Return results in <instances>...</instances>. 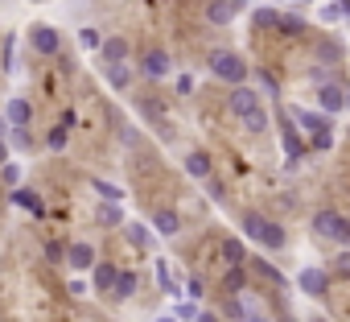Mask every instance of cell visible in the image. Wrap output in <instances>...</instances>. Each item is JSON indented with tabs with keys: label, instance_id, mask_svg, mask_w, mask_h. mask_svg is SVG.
I'll return each mask as SVG.
<instances>
[{
	"label": "cell",
	"instance_id": "cell-11",
	"mask_svg": "<svg viewBox=\"0 0 350 322\" xmlns=\"http://www.w3.org/2000/svg\"><path fill=\"white\" fill-rule=\"evenodd\" d=\"M317 103L334 116V112H342V108H346V91H342V87H334V83H325V87L317 91Z\"/></svg>",
	"mask_w": 350,
	"mask_h": 322
},
{
	"label": "cell",
	"instance_id": "cell-13",
	"mask_svg": "<svg viewBox=\"0 0 350 322\" xmlns=\"http://www.w3.org/2000/svg\"><path fill=\"white\" fill-rule=\"evenodd\" d=\"M132 293H136V273L120 269V273H116V285H111V297H116V301H128Z\"/></svg>",
	"mask_w": 350,
	"mask_h": 322
},
{
	"label": "cell",
	"instance_id": "cell-18",
	"mask_svg": "<svg viewBox=\"0 0 350 322\" xmlns=\"http://www.w3.org/2000/svg\"><path fill=\"white\" fill-rule=\"evenodd\" d=\"M95 219H99L103 227H120V223H124V211H120V203H103V207L95 211Z\"/></svg>",
	"mask_w": 350,
	"mask_h": 322
},
{
	"label": "cell",
	"instance_id": "cell-15",
	"mask_svg": "<svg viewBox=\"0 0 350 322\" xmlns=\"http://www.w3.org/2000/svg\"><path fill=\"white\" fill-rule=\"evenodd\" d=\"M103 75H107V83H111V87H120V91L132 83V71H128V62H103Z\"/></svg>",
	"mask_w": 350,
	"mask_h": 322
},
{
	"label": "cell",
	"instance_id": "cell-30",
	"mask_svg": "<svg viewBox=\"0 0 350 322\" xmlns=\"http://www.w3.org/2000/svg\"><path fill=\"white\" fill-rule=\"evenodd\" d=\"M46 260H50V264H62V260H66V244H62V240H50V244H46Z\"/></svg>",
	"mask_w": 350,
	"mask_h": 322
},
{
	"label": "cell",
	"instance_id": "cell-1",
	"mask_svg": "<svg viewBox=\"0 0 350 322\" xmlns=\"http://www.w3.org/2000/svg\"><path fill=\"white\" fill-rule=\"evenodd\" d=\"M243 236L260 240L268 252H280V248H284V227H276L272 219H264V215H256V211L243 215Z\"/></svg>",
	"mask_w": 350,
	"mask_h": 322
},
{
	"label": "cell",
	"instance_id": "cell-45",
	"mask_svg": "<svg viewBox=\"0 0 350 322\" xmlns=\"http://www.w3.org/2000/svg\"><path fill=\"white\" fill-rule=\"evenodd\" d=\"M157 322H178V318H157Z\"/></svg>",
	"mask_w": 350,
	"mask_h": 322
},
{
	"label": "cell",
	"instance_id": "cell-27",
	"mask_svg": "<svg viewBox=\"0 0 350 322\" xmlns=\"http://www.w3.org/2000/svg\"><path fill=\"white\" fill-rule=\"evenodd\" d=\"M284 153H288V161H293V166H297V157L305 153V145L297 140V132H284Z\"/></svg>",
	"mask_w": 350,
	"mask_h": 322
},
{
	"label": "cell",
	"instance_id": "cell-22",
	"mask_svg": "<svg viewBox=\"0 0 350 322\" xmlns=\"http://www.w3.org/2000/svg\"><path fill=\"white\" fill-rule=\"evenodd\" d=\"M157 281H161V289H165V293H173V297H182V289H178V281L169 277V264H165V260H157Z\"/></svg>",
	"mask_w": 350,
	"mask_h": 322
},
{
	"label": "cell",
	"instance_id": "cell-46",
	"mask_svg": "<svg viewBox=\"0 0 350 322\" xmlns=\"http://www.w3.org/2000/svg\"><path fill=\"white\" fill-rule=\"evenodd\" d=\"M280 322H297V318H280Z\"/></svg>",
	"mask_w": 350,
	"mask_h": 322
},
{
	"label": "cell",
	"instance_id": "cell-44",
	"mask_svg": "<svg viewBox=\"0 0 350 322\" xmlns=\"http://www.w3.org/2000/svg\"><path fill=\"white\" fill-rule=\"evenodd\" d=\"M5 132H9V124H5V116H0V140H5Z\"/></svg>",
	"mask_w": 350,
	"mask_h": 322
},
{
	"label": "cell",
	"instance_id": "cell-19",
	"mask_svg": "<svg viewBox=\"0 0 350 322\" xmlns=\"http://www.w3.org/2000/svg\"><path fill=\"white\" fill-rule=\"evenodd\" d=\"M13 203H21L25 211L42 215V203H38V195H33V190H25V186H13Z\"/></svg>",
	"mask_w": 350,
	"mask_h": 322
},
{
	"label": "cell",
	"instance_id": "cell-35",
	"mask_svg": "<svg viewBox=\"0 0 350 322\" xmlns=\"http://www.w3.org/2000/svg\"><path fill=\"white\" fill-rule=\"evenodd\" d=\"M301 124H305V128H313V132H317V128H329V120H321V116H309V112H301Z\"/></svg>",
	"mask_w": 350,
	"mask_h": 322
},
{
	"label": "cell",
	"instance_id": "cell-38",
	"mask_svg": "<svg viewBox=\"0 0 350 322\" xmlns=\"http://www.w3.org/2000/svg\"><path fill=\"white\" fill-rule=\"evenodd\" d=\"M13 50H17V38L5 42V71H13Z\"/></svg>",
	"mask_w": 350,
	"mask_h": 322
},
{
	"label": "cell",
	"instance_id": "cell-32",
	"mask_svg": "<svg viewBox=\"0 0 350 322\" xmlns=\"http://www.w3.org/2000/svg\"><path fill=\"white\" fill-rule=\"evenodd\" d=\"M276 21H280V13H272V9H256V25H260V29H272Z\"/></svg>",
	"mask_w": 350,
	"mask_h": 322
},
{
	"label": "cell",
	"instance_id": "cell-28",
	"mask_svg": "<svg viewBox=\"0 0 350 322\" xmlns=\"http://www.w3.org/2000/svg\"><path fill=\"white\" fill-rule=\"evenodd\" d=\"M0 178H5V186H17V182H21V161H5Z\"/></svg>",
	"mask_w": 350,
	"mask_h": 322
},
{
	"label": "cell",
	"instance_id": "cell-37",
	"mask_svg": "<svg viewBox=\"0 0 350 322\" xmlns=\"http://www.w3.org/2000/svg\"><path fill=\"white\" fill-rule=\"evenodd\" d=\"M334 269H338V273H342V277H350V248H346V252H342V256H338V260H334Z\"/></svg>",
	"mask_w": 350,
	"mask_h": 322
},
{
	"label": "cell",
	"instance_id": "cell-16",
	"mask_svg": "<svg viewBox=\"0 0 350 322\" xmlns=\"http://www.w3.org/2000/svg\"><path fill=\"white\" fill-rule=\"evenodd\" d=\"M231 17H235V9L227 5V0H211L206 5V21L211 25H231Z\"/></svg>",
	"mask_w": 350,
	"mask_h": 322
},
{
	"label": "cell",
	"instance_id": "cell-34",
	"mask_svg": "<svg viewBox=\"0 0 350 322\" xmlns=\"http://www.w3.org/2000/svg\"><path fill=\"white\" fill-rule=\"evenodd\" d=\"M329 145H334V132L329 128H317L313 132V149H329Z\"/></svg>",
	"mask_w": 350,
	"mask_h": 322
},
{
	"label": "cell",
	"instance_id": "cell-8",
	"mask_svg": "<svg viewBox=\"0 0 350 322\" xmlns=\"http://www.w3.org/2000/svg\"><path fill=\"white\" fill-rule=\"evenodd\" d=\"M62 264H70V269H95V248L91 244H66V260Z\"/></svg>",
	"mask_w": 350,
	"mask_h": 322
},
{
	"label": "cell",
	"instance_id": "cell-33",
	"mask_svg": "<svg viewBox=\"0 0 350 322\" xmlns=\"http://www.w3.org/2000/svg\"><path fill=\"white\" fill-rule=\"evenodd\" d=\"M79 42H83L87 50H99V42H103V38H99L95 29H79Z\"/></svg>",
	"mask_w": 350,
	"mask_h": 322
},
{
	"label": "cell",
	"instance_id": "cell-10",
	"mask_svg": "<svg viewBox=\"0 0 350 322\" xmlns=\"http://www.w3.org/2000/svg\"><path fill=\"white\" fill-rule=\"evenodd\" d=\"M99 54H103V62H128L132 46L124 38H107V42H99Z\"/></svg>",
	"mask_w": 350,
	"mask_h": 322
},
{
	"label": "cell",
	"instance_id": "cell-7",
	"mask_svg": "<svg viewBox=\"0 0 350 322\" xmlns=\"http://www.w3.org/2000/svg\"><path fill=\"white\" fill-rule=\"evenodd\" d=\"M29 120H33V108H29V99L13 95V99L5 103V124H9V128H29Z\"/></svg>",
	"mask_w": 350,
	"mask_h": 322
},
{
	"label": "cell",
	"instance_id": "cell-26",
	"mask_svg": "<svg viewBox=\"0 0 350 322\" xmlns=\"http://www.w3.org/2000/svg\"><path fill=\"white\" fill-rule=\"evenodd\" d=\"M95 190H99V199H103V203H120V199H124V190H120V186L99 182V178H95Z\"/></svg>",
	"mask_w": 350,
	"mask_h": 322
},
{
	"label": "cell",
	"instance_id": "cell-43",
	"mask_svg": "<svg viewBox=\"0 0 350 322\" xmlns=\"http://www.w3.org/2000/svg\"><path fill=\"white\" fill-rule=\"evenodd\" d=\"M243 322H268V318H264V314H247Z\"/></svg>",
	"mask_w": 350,
	"mask_h": 322
},
{
	"label": "cell",
	"instance_id": "cell-36",
	"mask_svg": "<svg viewBox=\"0 0 350 322\" xmlns=\"http://www.w3.org/2000/svg\"><path fill=\"white\" fill-rule=\"evenodd\" d=\"M62 145H66V124H62V128H54V132H50V149H62Z\"/></svg>",
	"mask_w": 350,
	"mask_h": 322
},
{
	"label": "cell",
	"instance_id": "cell-40",
	"mask_svg": "<svg viewBox=\"0 0 350 322\" xmlns=\"http://www.w3.org/2000/svg\"><path fill=\"white\" fill-rule=\"evenodd\" d=\"M87 289H91V285H87V281H79V277H75V281H70V293H75V297H83V293H87Z\"/></svg>",
	"mask_w": 350,
	"mask_h": 322
},
{
	"label": "cell",
	"instance_id": "cell-9",
	"mask_svg": "<svg viewBox=\"0 0 350 322\" xmlns=\"http://www.w3.org/2000/svg\"><path fill=\"white\" fill-rule=\"evenodd\" d=\"M169 66H173V62H169V54H165V50H148V54H144V62H140V71H144L148 79H165V75H169Z\"/></svg>",
	"mask_w": 350,
	"mask_h": 322
},
{
	"label": "cell",
	"instance_id": "cell-12",
	"mask_svg": "<svg viewBox=\"0 0 350 322\" xmlns=\"http://www.w3.org/2000/svg\"><path fill=\"white\" fill-rule=\"evenodd\" d=\"M152 227H157L161 236H178V232H182V219H178V211H169V207H161V211L152 215Z\"/></svg>",
	"mask_w": 350,
	"mask_h": 322
},
{
	"label": "cell",
	"instance_id": "cell-47",
	"mask_svg": "<svg viewBox=\"0 0 350 322\" xmlns=\"http://www.w3.org/2000/svg\"><path fill=\"white\" fill-rule=\"evenodd\" d=\"M346 108H350V91H346Z\"/></svg>",
	"mask_w": 350,
	"mask_h": 322
},
{
	"label": "cell",
	"instance_id": "cell-23",
	"mask_svg": "<svg viewBox=\"0 0 350 322\" xmlns=\"http://www.w3.org/2000/svg\"><path fill=\"white\" fill-rule=\"evenodd\" d=\"M243 285H247V273H243V264H235V269L227 273V293L235 297V293H243Z\"/></svg>",
	"mask_w": 350,
	"mask_h": 322
},
{
	"label": "cell",
	"instance_id": "cell-29",
	"mask_svg": "<svg viewBox=\"0 0 350 322\" xmlns=\"http://www.w3.org/2000/svg\"><path fill=\"white\" fill-rule=\"evenodd\" d=\"M124 232H128V240H132L136 248H148V232H144L140 223H124Z\"/></svg>",
	"mask_w": 350,
	"mask_h": 322
},
{
	"label": "cell",
	"instance_id": "cell-5",
	"mask_svg": "<svg viewBox=\"0 0 350 322\" xmlns=\"http://www.w3.org/2000/svg\"><path fill=\"white\" fill-rule=\"evenodd\" d=\"M297 285H301L309 297H325V293H329V273H321V269H301V273H297Z\"/></svg>",
	"mask_w": 350,
	"mask_h": 322
},
{
	"label": "cell",
	"instance_id": "cell-20",
	"mask_svg": "<svg viewBox=\"0 0 350 322\" xmlns=\"http://www.w3.org/2000/svg\"><path fill=\"white\" fill-rule=\"evenodd\" d=\"M223 256H227V264H231V269H235V264H247L243 240H227V244H223Z\"/></svg>",
	"mask_w": 350,
	"mask_h": 322
},
{
	"label": "cell",
	"instance_id": "cell-48",
	"mask_svg": "<svg viewBox=\"0 0 350 322\" xmlns=\"http://www.w3.org/2000/svg\"><path fill=\"white\" fill-rule=\"evenodd\" d=\"M313 322H325V318H313Z\"/></svg>",
	"mask_w": 350,
	"mask_h": 322
},
{
	"label": "cell",
	"instance_id": "cell-3",
	"mask_svg": "<svg viewBox=\"0 0 350 322\" xmlns=\"http://www.w3.org/2000/svg\"><path fill=\"white\" fill-rule=\"evenodd\" d=\"M313 232L325 236V240H338L342 248H350V219L338 215V211H317L313 215Z\"/></svg>",
	"mask_w": 350,
	"mask_h": 322
},
{
	"label": "cell",
	"instance_id": "cell-17",
	"mask_svg": "<svg viewBox=\"0 0 350 322\" xmlns=\"http://www.w3.org/2000/svg\"><path fill=\"white\" fill-rule=\"evenodd\" d=\"M116 273H120L116 264H99V260H95V289H99V293H111V285H116Z\"/></svg>",
	"mask_w": 350,
	"mask_h": 322
},
{
	"label": "cell",
	"instance_id": "cell-39",
	"mask_svg": "<svg viewBox=\"0 0 350 322\" xmlns=\"http://www.w3.org/2000/svg\"><path fill=\"white\" fill-rule=\"evenodd\" d=\"M13 140H17V149H29V132L25 128H13Z\"/></svg>",
	"mask_w": 350,
	"mask_h": 322
},
{
	"label": "cell",
	"instance_id": "cell-25",
	"mask_svg": "<svg viewBox=\"0 0 350 322\" xmlns=\"http://www.w3.org/2000/svg\"><path fill=\"white\" fill-rule=\"evenodd\" d=\"M252 269L264 277V281H272V285H284V277H280V269H272L268 260H252Z\"/></svg>",
	"mask_w": 350,
	"mask_h": 322
},
{
	"label": "cell",
	"instance_id": "cell-41",
	"mask_svg": "<svg viewBox=\"0 0 350 322\" xmlns=\"http://www.w3.org/2000/svg\"><path fill=\"white\" fill-rule=\"evenodd\" d=\"M186 293H190V297H202V281H198V277H194V281H190V285H186Z\"/></svg>",
	"mask_w": 350,
	"mask_h": 322
},
{
	"label": "cell",
	"instance_id": "cell-6",
	"mask_svg": "<svg viewBox=\"0 0 350 322\" xmlns=\"http://www.w3.org/2000/svg\"><path fill=\"white\" fill-rule=\"evenodd\" d=\"M227 103H231V116H239V120H243L247 112H256V108H260V95H256L252 87H243V83H239V87H231V99H227Z\"/></svg>",
	"mask_w": 350,
	"mask_h": 322
},
{
	"label": "cell",
	"instance_id": "cell-42",
	"mask_svg": "<svg viewBox=\"0 0 350 322\" xmlns=\"http://www.w3.org/2000/svg\"><path fill=\"white\" fill-rule=\"evenodd\" d=\"M194 322H219V314H194Z\"/></svg>",
	"mask_w": 350,
	"mask_h": 322
},
{
	"label": "cell",
	"instance_id": "cell-31",
	"mask_svg": "<svg viewBox=\"0 0 350 322\" xmlns=\"http://www.w3.org/2000/svg\"><path fill=\"white\" fill-rule=\"evenodd\" d=\"M223 314H227L231 322H243V318H247V310H243V301H239V297H227V306H223Z\"/></svg>",
	"mask_w": 350,
	"mask_h": 322
},
{
	"label": "cell",
	"instance_id": "cell-21",
	"mask_svg": "<svg viewBox=\"0 0 350 322\" xmlns=\"http://www.w3.org/2000/svg\"><path fill=\"white\" fill-rule=\"evenodd\" d=\"M243 128H247V132H264V128H268V112H264V103H260L256 112L243 116Z\"/></svg>",
	"mask_w": 350,
	"mask_h": 322
},
{
	"label": "cell",
	"instance_id": "cell-4",
	"mask_svg": "<svg viewBox=\"0 0 350 322\" xmlns=\"http://www.w3.org/2000/svg\"><path fill=\"white\" fill-rule=\"evenodd\" d=\"M29 42H33V50H38V54H46V58L62 50V38H58V29H54V25H33V29H29Z\"/></svg>",
	"mask_w": 350,
	"mask_h": 322
},
{
	"label": "cell",
	"instance_id": "cell-14",
	"mask_svg": "<svg viewBox=\"0 0 350 322\" xmlns=\"http://www.w3.org/2000/svg\"><path fill=\"white\" fill-rule=\"evenodd\" d=\"M186 174L198 178V182H206V178H211V157H206V153H190V157H186Z\"/></svg>",
	"mask_w": 350,
	"mask_h": 322
},
{
	"label": "cell",
	"instance_id": "cell-2",
	"mask_svg": "<svg viewBox=\"0 0 350 322\" xmlns=\"http://www.w3.org/2000/svg\"><path fill=\"white\" fill-rule=\"evenodd\" d=\"M211 75L223 79V83H231V87H239V83L247 79V62H243L235 50H215V54H211Z\"/></svg>",
	"mask_w": 350,
	"mask_h": 322
},
{
	"label": "cell",
	"instance_id": "cell-24",
	"mask_svg": "<svg viewBox=\"0 0 350 322\" xmlns=\"http://www.w3.org/2000/svg\"><path fill=\"white\" fill-rule=\"evenodd\" d=\"M276 29H280L284 38H297V34H305V21H301V17H280Z\"/></svg>",
	"mask_w": 350,
	"mask_h": 322
}]
</instances>
